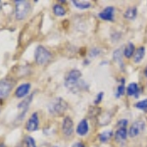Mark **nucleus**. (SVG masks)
I'll list each match as a JSON object with an SVG mask.
<instances>
[{"label":"nucleus","instance_id":"nucleus-11","mask_svg":"<svg viewBox=\"0 0 147 147\" xmlns=\"http://www.w3.org/2000/svg\"><path fill=\"white\" fill-rule=\"evenodd\" d=\"M30 87H32V84L30 82H25V84H22L20 86H18V88L16 89L15 91V96L17 98L22 99L24 97H26L30 93Z\"/></svg>","mask_w":147,"mask_h":147},{"label":"nucleus","instance_id":"nucleus-10","mask_svg":"<svg viewBox=\"0 0 147 147\" xmlns=\"http://www.w3.org/2000/svg\"><path fill=\"white\" fill-rule=\"evenodd\" d=\"M32 97H34V94H32L30 96L25 98L22 102H21V103H19L18 109L22 111V112L20 113V115H19V120H23L24 117L26 116V114H27L28 110V107H30V102L32 101Z\"/></svg>","mask_w":147,"mask_h":147},{"label":"nucleus","instance_id":"nucleus-18","mask_svg":"<svg viewBox=\"0 0 147 147\" xmlns=\"http://www.w3.org/2000/svg\"><path fill=\"white\" fill-rule=\"evenodd\" d=\"M20 147H36V143H35L34 139L32 138V136H26L24 137Z\"/></svg>","mask_w":147,"mask_h":147},{"label":"nucleus","instance_id":"nucleus-16","mask_svg":"<svg viewBox=\"0 0 147 147\" xmlns=\"http://www.w3.org/2000/svg\"><path fill=\"white\" fill-rule=\"evenodd\" d=\"M134 52H136V46L132 42H127V44L125 45L124 48V51H123V54L127 59H129L134 56Z\"/></svg>","mask_w":147,"mask_h":147},{"label":"nucleus","instance_id":"nucleus-5","mask_svg":"<svg viewBox=\"0 0 147 147\" xmlns=\"http://www.w3.org/2000/svg\"><path fill=\"white\" fill-rule=\"evenodd\" d=\"M144 129H145V123L141 120L136 121V122L132 123L129 129L127 130L129 136L130 138H136L137 136H140L142 132H143Z\"/></svg>","mask_w":147,"mask_h":147},{"label":"nucleus","instance_id":"nucleus-21","mask_svg":"<svg viewBox=\"0 0 147 147\" xmlns=\"http://www.w3.org/2000/svg\"><path fill=\"white\" fill-rule=\"evenodd\" d=\"M53 13L55 14L57 17H64L66 15V13H67V11H66L65 7L63 5H61V4H55L53 6Z\"/></svg>","mask_w":147,"mask_h":147},{"label":"nucleus","instance_id":"nucleus-7","mask_svg":"<svg viewBox=\"0 0 147 147\" xmlns=\"http://www.w3.org/2000/svg\"><path fill=\"white\" fill-rule=\"evenodd\" d=\"M75 129H74V122L72 118L66 116L63 119L62 123V132L66 138H72Z\"/></svg>","mask_w":147,"mask_h":147},{"label":"nucleus","instance_id":"nucleus-1","mask_svg":"<svg viewBox=\"0 0 147 147\" xmlns=\"http://www.w3.org/2000/svg\"><path fill=\"white\" fill-rule=\"evenodd\" d=\"M82 78V73L80 71L77 70V69H73L67 74L65 78V86L70 90H80L84 89V82L80 80Z\"/></svg>","mask_w":147,"mask_h":147},{"label":"nucleus","instance_id":"nucleus-24","mask_svg":"<svg viewBox=\"0 0 147 147\" xmlns=\"http://www.w3.org/2000/svg\"><path fill=\"white\" fill-rule=\"evenodd\" d=\"M136 108L139 109L141 111H144V112H147V98L143 99V100L138 101L137 103H136Z\"/></svg>","mask_w":147,"mask_h":147},{"label":"nucleus","instance_id":"nucleus-23","mask_svg":"<svg viewBox=\"0 0 147 147\" xmlns=\"http://www.w3.org/2000/svg\"><path fill=\"white\" fill-rule=\"evenodd\" d=\"M125 79L121 80V84L117 87V90H116V92H115V97H116V98H120L121 96L125 94Z\"/></svg>","mask_w":147,"mask_h":147},{"label":"nucleus","instance_id":"nucleus-14","mask_svg":"<svg viewBox=\"0 0 147 147\" xmlns=\"http://www.w3.org/2000/svg\"><path fill=\"white\" fill-rule=\"evenodd\" d=\"M77 134L80 136H84L88 134L89 130V125H88V122H87L86 119H82L80 122L79 123L77 127Z\"/></svg>","mask_w":147,"mask_h":147},{"label":"nucleus","instance_id":"nucleus-27","mask_svg":"<svg viewBox=\"0 0 147 147\" xmlns=\"http://www.w3.org/2000/svg\"><path fill=\"white\" fill-rule=\"evenodd\" d=\"M99 54H100V50H99L98 48H93V49H91V51H90V53H89V55H90V57H96V56H98Z\"/></svg>","mask_w":147,"mask_h":147},{"label":"nucleus","instance_id":"nucleus-28","mask_svg":"<svg viewBox=\"0 0 147 147\" xmlns=\"http://www.w3.org/2000/svg\"><path fill=\"white\" fill-rule=\"evenodd\" d=\"M72 147H85V145L82 143V142L79 141V142H75V143L72 145Z\"/></svg>","mask_w":147,"mask_h":147},{"label":"nucleus","instance_id":"nucleus-3","mask_svg":"<svg viewBox=\"0 0 147 147\" xmlns=\"http://www.w3.org/2000/svg\"><path fill=\"white\" fill-rule=\"evenodd\" d=\"M51 58H52V54L50 53V51L48 49H46L45 47L42 45H38L36 47L34 52V59H35V62L38 64V65L40 66L46 65V64L49 63Z\"/></svg>","mask_w":147,"mask_h":147},{"label":"nucleus","instance_id":"nucleus-26","mask_svg":"<svg viewBox=\"0 0 147 147\" xmlns=\"http://www.w3.org/2000/svg\"><path fill=\"white\" fill-rule=\"evenodd\" d=\"M103 96H104V92H102V91L99 92V93L96 95V98L94 99V104H95V105H98V104L102 101V99H103Z\"/></svg>","mask_w":147,"mask_h":147},{"label":"nucleus","instance_id":"nucleus-4","mask_svg":"<svg viewBox=\"0 0 147 147\" xmlns=\"http://www.w3.org/2000/svg\"><path fill=\"white\" fill-rule=\"evenodd\" d=\"M15 3H16L15 17L18 21H22L30 13V3L28 1H26V0H15Z\"/></svg>","mask_w":147,"mask_h":147},{"label":"nucleus","instance_id":"nucleus-32","mask_svg":"<svg viewBox=\"0 0 147 147\" xmlns=\"http://www.w3.org/2000/svg\"><path fill=\"white\" fill-rule=\"evenodd\" d=\"M51 147H58V146H51Z\"/></svg>","mask_w":147,"mask_h":147},{"label":"nucleus","instance_id":"nucleus-12","mask_svg":"<svg viewBox=\"0 0 147 147\" xmlns=\"http://www.w3.org/2000/svg\"><path fill=\"white\" fill-rule=\"evenodd\" d=\"M125 92L127 96H134V98H138L140 95V88L136 82H131L125 88Z\"/></svg>","mask_w":147,"mask_h":147},{"label":"nucleus","instance_id":"nucleus-8","mask_svg":"<svg viewBox=\"0 0 147 147\" xmlns=\"http://www.w3.org/2000/svg\"><path fill=\"white\" fill-rule=\"evenodd\" d=\"M39 129V117L38 113L34 112L32 114V116L30 117V119L27 122L26 125V129L28 131H35Z\"/></svg>","mask_w":147,"mask_h":147},{"label":"nucleus","instance_id":"nucleus-25","mask_svg":"<svg viewBox=\"0 0 147 147\" xmlns=\"http://www.w3.org/2000/svg\"><path fill=\"white\" fill-rule=\"evenodd\" d=\"M127 124H129V121L127 119H121L118 121L117 127H118V129H120V127H125L127 125Z\"/></svg>","mask_w":147,"mask_h":147},{"label":"nucleus","instance_id":"nucleus-2","mask_svg":"<svg viewBox=\"0 0 147 147\" xmlns=\"http://www.w3.org/2000/svg\"><path fill=\"white\" fill-rule=\"evenodd\" d=\"M69 107L68 103L66 102L62 97H57V98L53 99L49 102L47 109L48 112L53 116H59L62 115L63 113H65L67 111Z\"/></svg>","mask_w":147,"mask_h":147},{"label":"nucleus","instance_id":"nucleus-22","mask_svg":"<svg viewBox=\"0 0 147 147\" xmlns=\"http://www.w3.org/2000/svg\"><path fill=\"white\" fill-rule=\"evenodd\" d=\"M113 136V131L111 129L109 130H105V131L101 132L100 134L98 136V139L99 141L102 142V143H105V142H107L110 140V138L112 137Z\"/></svg>","mask_w":147,"mask_h":147},{"label":"nucleus","instance_id":"nucleus-6","mask_svg":"<svg viewBox=\"0 0 147 147\" xmlns=\"http://www.w3.org/2000/svg\"><path fill=\"white\" fill-rule=\"evenodd\" d=\"M14 84H15V82H13L9 79L0 80V99L8 98L12 89H13Z\"/></svg>","mask_w":147,"mask_h":147},{"label":"nucleus","instance_id":"nucleus-30","mask_svg":"<svg viewBox=\"0 0 147 147\" xmlns=\"http://www.w3.org/2000/svg\"><path fill=\"white\" fill-rule=\"evenodd\" d=\"M0 147H6L3 143H0Z\"/></svg>","mask_w":147,"mask_h":147},{"label":"nucleus","instance_id":"nucleus-19","mask_svg":"<svg viewBox=\"0 0 147 147\" xmlns=\"http://www.w3.org/2000/svg\"><path fill=\"white\" fill-rule=\"evenodd\" d=\"M137 15V9L136 7H129L125 12V18L127 20H134Z\"/></svg>","mask_w":147,"mask_h":147},{"label":"nucleus","instance_id":"nucleus-17","mask_svg":"<svg viewBox=\"0 0 147 147\" xmlns=\"http://www.w3.org/2000/svg\"><path fill=\"white\" fill-rule=\"evenodd\" d=\"M72 3L74 4V6L77 7L78 9L80 10H86V9L90 8L91 3L89 1H80V0H73Z\"/></svg>","mask_w":147,"mask_h":147},{"label":"nucleus","instance_id":"nucleus-15","mask_svg":"<svg viewBox=\"0 0 147 147\" xmlns=\"http://www.w3.org/2000/svg\"><path fill=\"white\" fill-rule=\"evenodd\" d=\"M144 56H145V47L140 46L136 49V52H134V56H132L134 57L132 60H134V62L136 64H139L142 60H143Z\"/></svg>","mask_w":147,"mask_h":147},{"label":"nucleus","instance_id":"nucleus-31","mask_svg":"<svg viewBox=\"0 0 147 147\" xmlns=\"http://www.w3.org/2000/svg\"><path fill=\"white\" fill-rule=\"evenodd\" d=\"M1 8H2V4H1V1H0V11H1Z\"/></svg>","mask_w":147,"mask_h":147},{"label":"nucleus","instance_id":"nucleus-29","mask_svg":"<svg viewBox=\"0 0 147 147\" xmlns=\"http://www.w3.org/2000/svg\"><path fill=\"white\" fill-rule=\"evenodd\" d=\"M143 75H144V77L147 78V66L144 68V70H143Z\"/></svg>","mask_w":147,"mask_h":147},{"label":"nucleus","instance_id":"nucleus-13","mask_svg":"<svg viewBox=\"0 0 147 147\" xmlns=\"http://www.w3.org/2000/svg\"><path fill=\"white\" fill-rule=\"evenodd\" d=\"M127 136H129V132H127V129L125 127H120L116 130L115 134H114V137H115V140L119 143H124V142L127 140Z\"/></svg>","mask_w":147,"mask_h":147},{"label":"nucleus","instance_id":"nucleus-20","mask_svg":"<svg viewBox=\"0 0 147 147\" xmlns=\"http://www.w3.org/2000/svg\"><path fill=\"white\" fill-rule=\"evenodd\" d=\"M123 56H124V54H123V52L121 51V49H117V50L114 51V54H113L114 61L120 64L122 70L125 68V64H123Z\"/></svg>","mask_w":147,"mask_h":147},{"label":"nucleus","instance_id":"nucleus-9","mask_svg":"<svg viewBox=\"0 0 147 147\" xmlns=\"http://www.w3.org/2000/svg\"><path fill=\"white\" fill-rule=\"evenodd\" d=\"M114 15H115V8L113 6H108L98 14V17L106 22H113Z\"/></svg>","mask_w":147,"mask_h":147}]
</instances>
